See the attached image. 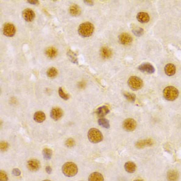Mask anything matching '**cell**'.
<instances>
[{"instance_id":"1","label":"cell","mask_w":181,"mask_h":181,"mask_svg":"<svg viewBox=\"0 0 181 181\" xmlns=\"http://www.w3.org/2000/svg\"><path fill=\"white\" fill-rule=\"evenodd\" d=\"M94 28L93 24L89 22H86L81 24L79 28V34L80 36L87 38L92 36L94 32Z\"/></svg>"},{"instance_id":"2","label":"cell","mask_w":181,"mask_h":181,"mask_svg":"<svg viewBox=\"0 0 181 181\" xmlns=\"http://www.w3.org/2000/svg\"><path fill=\"white\" fill-rule=\"evenodd\" d=\"M63 173L68 176V177H71V176H75L78 172V167L75 163L73 162H67L65 163L62 167Z\"/></svg>"},{"instance_id":"3","label":"cell","mask_w":181,"mask_h":181,"mask_svg":"<svg viewBox=\"0 0 181 181\" xmlns=\"http://www.w3.org/2000/svg\"><path fill=\"white\" fill-rule=\"evenodd\" d=\"M163 96L168 101H174L179 96V91L173 86H167L163 90Z\"/></svg>"},{"instance_id":"4","label":"cell","mask_w":181,"mask_h":181,"mask_svg":"<svg viewBox=\"0 0 181 181\" xmlns=\"http://www.w3.org/2000/svg\"><path fill=\"white\" fill-rule=\"evenodd\" d=\"M88 137L89 140L94 144L100 142L103 140V135L101 132L98 129L94 128L90 129L88 133Z\"/></svg>"},{"instance_id":"5","label":"cell","mask_w":181,"mask_h":181,"mask_svg":"<svg viewBox=\"0 0 181 181\" xmlns=\"http://www.w3.org/2000/svg\"><path fill=\"white\" fill-rule=\"evenodd\" d=\"M129 87L133 90H138L140 89L143 86V82L141 79L137 76H131L128 80Z\"/></svg>"},{"instance_id":"6","label":"cell","mask_w":181,"mask_h":181,"mask_svg":"<svg viewBox=\"0 0 181 181\" xmlns=\"http://www.w3.org/2000/svg\"><path fill=\"white\" fill-rule=\"evenodd\" d=\"M3 34L7 37H13L16 32L15 27L11 23H5L2 27Z\"/></svg>"},{"instance_id":"7","label":"cell","mask_w":181,"mask_h":181,"mask_svg":"<svg viewBox=\"0 0 181 181\" xmlns=\"http://www.w3.org/2000/svg\"><path fill=\"white\" fill-rule=\"evenodd\" d=\"M122 127L126 131H133L136 129V127H137V122L133 119H127L123 122Z\"/></svg>"},{"instance_id":"8","label":"cell","mask_w":181,"mask_h":181,"mask_svg":"<svg viewBox=\"0 0 181 181\" xmlns=\"http://www.w3.org/2000/svg\"><path fill=\"white\" fill-rule=\"evenodd\" d=\"M119 40L121 44L129 45L133 42V38L127 33H122L119 36Z\"/></svg>"},{"instance_id":"9","label":"cell","mask_w":181,"mask_h":181,"mask_svg":"<svg viewBox=\"0 0 181 181\" xmlns=\"http://www.w3.org/2000/svg\"><path fill=\"white\" fill-rule=\"evenodd\" d=\"M23 17L27 22H31L35 17L34 11L30 9H26L23 11Z\"/></svg>"},{"instance_id":"10","label":"cell","mask_w":181,"mask_h":181,"mask_svg":"<svg viewBox=\"0 0 181 181\" xmlns=\"http://www.w3.org/2000/svg\"><path fill=\"white\" fill-rule=\"evenodd\" d=\"M27 168L30 171H36L40 168V163L37 159H31L27 162Z\"/></svg>"},{"instance_id":"11","label":"cell","mask_w":181,"mask_h":181,"mask_svg":"<svg viewBox=\"0 0 181 181\" xmlns=\"http://www.w3.org/2000/svg\"><path fill=\"white\" fill-rule=\"evenodd\" d=\"M140 71L142 72H146L147 73H154L155 72V68L150 63H143L138 67Z\"/></svg>"},{"instance_id":"12","label":"cell","mask_w":181,"mask_h":181,"mask_svg":"<svg viewBox=\"0 0 181 181\" xmlns=\"http://www.w3.org/2000/svg\"><path fill=\"white\" fill-rule=\"evenodd\" d=\"M51 117L55 121H57L62 117L63 115V111L61 109L59 108H53L50 113Z\"/></svg>"},{"instance_id":"13","label":"cell","mask_w":181,"mask_h":181,"mask_svg":"<svg viewBox=\"0 0 181 181\" xmlns=\"http://www.w3.org/2000/svg\"><path fill=\"white\" fill-rule=\"evenodd\" d=\"M165 72L167 76H171L174 75L176 73V67L172 63H168L165 65V67L164 68Z\"/></svg>"},{"instance_id":"14","label":"cell","mask_w":181,"mask_h":181,"mask_svg":"<svg viewBox=\"0 0 181 181\" xmlns=\"http://www.w3.org/2000/svg\"><path fill=\"white\" fill-rule=\"evenodd\" d=\"M137 18L138 21L142 23H147L150 20L149 15L147 13H145V12H140L137 14Z\"/></svg>"},{"instance_id":"15","label":"cell","mask_w":181,"mask_h":181,"mask_svg":"<svg viewBox=\"0 0 181 181\" xmlns=\"http://www.w3.org/2000/svg\"><path fill=\"white\" fill-rule=\"evenodd\" d=\"M69 13L73 16H77L81 14V9L79 5L73 4L69 7Z\"/></svg>"},{"instance_id":"16","label":"cell","mask_w":181,"mask_h":181,"mask_svg":"<svg viewBox=\"0 0 181 181\" xmlns=\"http://www.w3.org/2000/svg\"><path fill=\"white\" fill-rule=\"evenodd\" d=\"M153 144L154 142L152 141L151 139H146V140H144L138 141V142L136 143L135 146L137 148H142L144 147L153 145Z\"/></svg>"},{"instance_id":"17","label":"cell","mask_w":181,"mask_h":181,"mask_svg":"<svg viewBox=\"0 0 181 181\" xmlns=\"http://www.w3.org/2000/svg\"><path fill=\"white\" fill-rule=\"evenodd\" d=\"M109 108H108L107 106H101V107H100V108H98L97 110H96V114L98 117H103L105 116V115L109 113Z\"/></svg>"},{"instance_id":"18","label":"cell","mask_w":181,"mask_h":181,"mask_svg":"<svg viewBox=\"0 0 181 181\" xmlns=\"http://www.w3.org/2000/svg\"><path fill=\"white\" fill-rule=\"evenodd\" d=\"M88 181H104V176L100 172H93L89 176Z\"/></svg>"},{"instance_id":"19","label":"cell","mask_w":181,"mask_h":181,"mask_svg":"<svg viewBox=\"0 0 181 181\" xmlns=\"http://www.w3.org/2000/svg\"><path fill=\"white\" fill-rule=\"evenodd\" d=\"M34 119L37 122H42L46 119V115L42 112H37L34 115Z\"/></svg>"},{"instance_id":"20","label":"cell","mask_w":181,"mask_h":181,"mask_svg":"<svg viewBox=\"0 0 181 181\" xmlns=\"http://www.w3.org/2000/svg\"><path fill=\"white\" fill-rule=\"evenodd\" d=\"M167 178L169 181H176L179 179V173L175 170H172L168 172Z\"/></svg>"},{"instance_id":"21","label":"cell","mask_w":181,"mask_h":181,"mask_svg":"<svg viewBox=\"0 0 181 181\" xmlns=\"http://www.w3.org/2000/svg\"><path fill=\"white\" fill-rule=\"evenodd\" d=\"M125 169L127 172H129V173H133L134 172H135L136 169H137V166H136L134 163L132 161H129L125 164Z\"/></svg>"},{"instance_id":"22","label":"cell","mask_w":181,"mask_h":181,"mask_svg":"<svg viewBox=\"0 0 181 181\" xmlns=\"http://www.w3.org/2000/svg\"><path fill=\"white\" fill-rule=\"evenodd\" d=\"M101 55L104 59H108L109 57L112 56V50L110 49L107 47H104L101 49L100 51Z\"/></svg>"},{"instance_id":"23","label":"cell","mask_w":181,"mask_h":181,"mask_svg":"<svg viewBox=\"0 0 181 181\" xmlns=\"http://www.w3.org/2000/svg\"><path fill=\"white\" fill-rule=\"evenodd\" d=\"M46 55L47 57H48L49 58H53V57H55L57 55V50L56 49L53 48V47H50V48H48L46 49Z\"/></svg>"},{"instance_id":"24","label":"cell","mask_w":181,"mask_h":181,"mask_svg":"<svg viewBox=\"0 0 181 181\" xmlns=\"http://www.w3.org/2000/svg\"><path fill=\"white\" fill-rule=\"evenodd\" d=\"M98 124L100 126L104 127V128H105V129H109L110 127L109 121L108 120V119H106L105 118L99 119H98Z\"/></svg>"},{"instance_id":"25","label":"cell","mask_w":181,"mask_h":181,"mask_svg":"<svg viewBox=\"0 0 181 181\" xmlns=\"http://www.w3.org/2000/svg\"><path fill=\"white\" fill-rule=\"evenodd\" d=\"M44 158L46 160L50 159L52 155V151L49 148H44L43 150Z\"/></svg>"},{"instance_id":"26","label":"cell","mask_w":181,"mask_h":181,"mask_svg":"<svg viewBox=\"0 0 181 181\" xmlns=\"http://www.w3.org/2000/svg\"><path fill=\"white\" fill-rule=\"evenodd\" d=\"M57 70L54 67H51L48 70L47 76L49 78H54L57 75Z\"/></svg>"},{"instance_id":"27","label":"cell","mask_w":181,"mask_h":181,"mask_svg":"<svg viewBox=\"0 0 181 181\" xmlns=\"http://www.w3.org/2000/svg\"><path fill=\"white\" fill-rule=\"evenodd\" d=\"M123 95L125 97L127 100H129L130 102H134L136 100V96L134 94L128 93V92H124Z\"/></svg>"},{"instance_id":"28","label":"cell","mask_w":181,"mask_h":181,"mask_svg":"<svg viewBox=\"0 0 181 181\" xmlns=\"http://www.w3.org/2000/svg\"><path fill=\"white\" fill-rule=\"evenodd\" d=\"M59 95L61 98H63V100H68V99L70 98V96L68 94H66L64 92L62 88H59Z\"/></svg>"},{"instance_id":"29","label":"cell","mask_w":181,"mask_h":181,"mask_svg":"<svg viewBox=\"0 0 181 181\" xmlns=\"http://www.w3.org/2000/svg\"><path fill=\"white\" fill-rule=\"evenodd\" d=\"M144 29L142 28H134V29L133 30V32L136 36H142L144 34Z\"/></svg>"},{"instance_id":"30","label":"cell","mask_w":181,"mask_h":181,"mask_svg":"<svg viewBox=\"0 0 181 181\" xmlns=\"http://www.w3.org/2000/svg\"><path fill=\"white\" fill-rule=\"evenodd\" d=\"M68 56L70 57V59H71V61H72L73 63H78L77 62V58L76 57V55L75 54V53H73L72 51H69L68 52Z\"/></svg>"},{"instance_id":"31","label":"cell","mask_w":181,"mask_h":181,"mask_svg":"<svg viewBox=\"0 0 181 181\" xmlns=\"http://www.w3.org/2000/svg\"><path fill=\"white\" fill-rule=\"evenodd\" d=\"M8 176L6 172L3 171L0 172V181H7Z\"/></svg>"},{"instance_id":"32","label":"cell","mask_w":181,"mask_h":181,"mask_svg":"<svg viewBox=\"0 0 181 181\" xmlns=\"http://www.w3.org/2000/svg\"><path fill=\"white\" fill-rule=\"evenodd\" d=\"M75 145V140L73 138H69L67 141H66V146L69 147H73Z\"/></svg>"},{"instance_id":"33","label":"cell","mask_w":181,"mask_h":181,"mask_svg":"<svg viewBox=\"0 0 181 181\" xmlns=\"http://www.w3.org/2000/svg\"><path fill=\"white\" fill-rule=\"evenodd\" d=\"M8 148V144L5 142H2L1 143V150L2 151H5Z\"/></svg>"},{"instance_id":"34","label":"cell","mask_w":181,"mask_h":181,"mask_svg":"<svg viewBox=\"0 0 181 181\" xmlns=\"http://www.w3.org/2000/svg\"><path fill=\"white\" fill-rule=\"evenodd\" d=\"M12 173L15 176H19L20 175V171L19 169L15 168L13 170V171H12Z\"/></svg>"},{"instance_id":"35","label":"cell","mask_w":181,"mask_h":181,"mask_svg":"<svg viewBox=\"0 0 181 181\" xmlns=\"http://www.w3.org/2000/svg\"><path fill=\"white\" fill-rule=\"evenodd\" d=\"M84 2L90 6H92L94 5V2L92 1H88V0H87V1H84Z\"/></svg>"},{"instance_id":"36","label":"cell","mask_w":181,"mask_h":181,"mask_svg":"<svg viewBox=\"0 0 181 181\" xmlns=\"http://www.w3.org/2000/svg\"><path fill=\"white\" fill-rule=\"evenodd\" d=\"M28 2L30 4H34V5H36V4H38L39 2L38 1V0H34V1H30V0H28Z\"/></svg>"},{"instance_id":"37","label":"cell","mask_w":181,"mask_h":181,"mask_svg":"<svg viewBox=\"0 0 181 181\" xmlns=\"http://www.w3.org/2000/svg\"><path fill=\"white\" fill-rule=\"evenodd\" d=\"M46 171L48 172V174H50L51 172V168L49 167V166H47L46 168Z\"/></svg>"},{"instance_id":"38","label":"cell","mask_w":181,"mask_h":181,"mask_svg":"<svg viewBox=\"0 0 181 181\" xmlns=\"http://www.w3.org/2000/svg\"><path fill=\"white\" fill-rule=\"evenodd\" d=\"M134 181H144L143 180H140V179H138V180H135Z\"/></svg>"},{"instance_id":"39","label":"cell","mask_w":181,"mask_h":181,"mask_svg":"<svg viewBox=\"0 0 181 181\" xmlns=\"http://www.w3.org/2000/svg\"><path fill=\"white\" fill-rule=\"evenodd\" d=\"M43 181H51V180H43Z\"/></svg>"}]
</instances>
